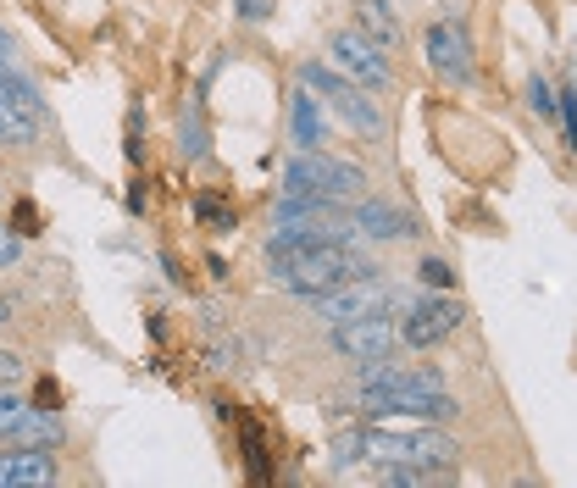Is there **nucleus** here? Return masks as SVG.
Returning a JSON list of instances; mask_svg holds the SVG:
<instances>
[{
  "label": "nucleus",
  "mask_w": 577,
  "mask_h": 488,
  "mask_svg": "<svg viewBox=\"0 0 577 488\" xmlns=\"http://www.w3.org/2000/svg\"><path fill=\"white\" fill-rule=\"evenodd\" d=\"M34 133H39V117H28L17 100L0 95V145H34Z\"/></svg>",
  "instance_id": "16"
},
{
  "label": "nucleus",
  "mask_w": 577,
  "mask_h": 488,
  "mask_svg": "<svg viewBox=\"0 0 577 488\" xmlns=\"http://www.w3.org/2000/svg\"><path fill=\"white\" fill-rule=\"evenodd\" d=\"M0 322H12V306H6V300H0Z\"/></svg>",
  "instance_id": "27"
},
{
  "label": "nucleus",
  "mask_w": 577,
  "mask_h": 488,
  "mask_svg": "<svg viewBox=\"0 0 577 488\" xmlns=\"http://www.w3.org/2000/svg\"><path fill=\"white\" fill-rule=\"evenodd\" d=\"M378 461V466H456V439L427 433L400 416H372V428L339 433V461Z\"/></svg>",
  "instance_id": "2"
},
{
  "label": "nucleus",
  "mask_w": 577,
  "mask_h": 488,
  "mask_svg": "<svg viewBox=\"0 0 577 488\" xmlns=\"http://www.w3.org/2000/svg\"><path fill=\"white\" fill-rule=\"evenodd\" d=\"M422 45H427V67H433L439 78H450V84H472V39H467L461 23H433Z\"/></svg>",
  "instance_id": "10"
},
{
  "label": "nucleus",
  "mask_w": 577,
  "mask_h": 488,
  "mask_svg": "<svg viewBox=\"0 0 577 488\" xmlns=\"http://www.w3.org/2000/svg\"><path fill=\"white\" fill-rule=\"evenodd\" d=\"M350 223H355V234H367V239H400V234H416L411 217H400L394 205H383V200H355V205H350Z\"/></svg>",
  "instance_id": "12"
},
{
  "label": "nucleus",
  "mask_w": 577,
  "mask_h": 488,
  "mask_svg": "<svg viewBox=\"0 0 577 488\" xmlns=\"http://www.w3.org/2000/svg\"><path fill=\"white\" fill-rule=\"evenodd\" d=\"M0 483H23V488H45L56 483V461L45 444H17V450H0Z\"/></svg>",
  "instance_id": "11"
},
{
  "label": "nucleus",
  "mask_w": 577,
  "mask_h": 488,
  "mask_svg": "<svg viewBox=\"0 0 577 488\" xmlns=\"http://www.w3.org/2000/svg\"><path fill=\"white\" fill-rule=\"evenodd\" d=\"M572 151H577V145H572Z\"/></svg>",
  "instance_id": "30"
},
{
  "label": "nucleus",
  "mask_w": 577,
  "mask_h": 488,
  "mask_svg": "<svg viewBox=\"0 0 577 488\" xmlns=\"http://www.w3.org/2000/svg\"><path fill=\"white\" fill-rule=\"evenodd\" d=\"M300 84H306V89H317V95H322V100H328V106H333V111H339L355 133H361V139H383V111L372 106V95H361V84H355V78H339L333 67L306 61V67H300Z\"/></svg>",
  "instance_id": "4"
},
{
  "label": "nucleus",
  "mask_w": 577,
  "mask_h": 488,
  "mask_svg": "<svg viewBox=\"0 0 577 488\" xmlns=\"http://www.w3.org/2000/svg\"><path fill=\"white\" fill-rule=\"evenodd\" d=\"M344 217V200H328V194H283L272 223H339Z\"/></svg>",
  "instance_id": "13"
},
{
  "label": "nucleus",
  "mask_w": 577,
  "mask_h": 488,
  "mask_svg": "<svg viewBox=\"0 0 577 488\" xmlns=\"http://www.w3.org/2000/svg\"><path fill=\"white\" fill-rule=\"evenodd\" d=\"M572 89H577V67H572Z\"/></svg>",
  "instance_id": "28"
},
{
  "label": "nucleus",
  "mask_w": 577,
  "mask_h": 488,
  "mask_svg": "<svg viewBox=\"0 0 577 488\" xmlns=\"http://www.w3.org/2000/svg\"><path fill=\"white\" fill-rule=\"evenodd\" d=\"M372 416H400V422H439L456 416V400L445 389H361Z\"/></svg>",
  "instance_id": "7"
},
{
  "label": "nucleus",
  "mask_w": 577,
  "mask_h": 488,
  "mask_svg": "<svg viewBox=\"0 0 577 488\" xmlns=\"http://www.w3.org/2000/svg\"><path fill=\"white\" fill-rule=\"evenodd\" d=\"M288 117H295V145L300 151H317L322 145V139H328V117H322V95L317 89H295V111H288Z\"/></svg>",
  "instance_id": "14"
},
{
  "label": "nucleus",
  "mask_w": 577,
  "mask_h": 488,
  "mask_svg": "<svg viewBox=\"0 0 577 488\" xmlns=\"http://www.w3.org/2000/svg\"><path fill=\"white\" fill-rule=\"evenodd\" d=\"M422 277H427L433 289H450V284H456V272H450L445 261H422Z\"/></svg>",
  "instance_id": "24"
},
{
  "label": "nucleus",
  "mask_w": 577,
  "mask_h": 488,
  "mask_svg": "<svg viewBox=\"0 0 577 488\" xmlns=\"http://www.w3.org/2000/svg\"><path fill=\"white\" fill-rule=\"evenodd\" d=\"M56 400H61L56 383H39V410H56Z\"/></svg>",
  "instance_id": "26"
},
{
  "label": "nucleus",
  "mask_w": 577,
  "mask_h": 488,
  "mask_svg": "<svg viewBox=\"0 0 577 488\" xmlns=\"http://www.w3.org/2000/svg\"><path fill=\"white\" fill-rule=\"evenodd\" d=\"M6 433H12L17 444H45V450H50V444L61 439V422H56V410H39V405H28V410L17 416V422H12Z\"/></svg>",
  "instance_id": "15"
},
{
  "label": "nucleus",
  "mask_w": 577,
  "mask_h": 488,
  "mask_svg": "<svg viewBox=\"0 0 577 488\" xmlns=\"http://www.w3.org/2000/svg\"><path fill=\"white\" fill-rule=\"evenodd\" d=\"M194 217H200L211 234H228V228H234V212H228L216 194H200V200H194Z\"/></svg>",
  "instance_id": "19"
},
{
  "label": "nucleus",
  "mask_w": 577,
  "mask_h": 488,
  "mask_svg": "<svg viewBox=\"0 0 577 488\" xmlns=\"http://www.w3.org/2000/svg\"><path fill=\"white\" fill-rule=\"evenodd\" d=\"M461 322H467L461 300H450V295H427V300H411V306H405L400 338H405V350H433V344H445Z\"/></svg>",
  "instance_id": "6"
},
{
  "label": "nucleus",
  "mask_w": 577,
  "mask_h": 488,
  "mask_svg": "<svg viewBox=\"0 0 577 488\" xmlns=\"http://www.w3.org/2000/svg\"><path fill=\"white\" fill-rule=\"evenodd\" d=\"M361 34H372L378 45L400 39V23H394V12L383 6V0H361Z\"/></svg>",
  "instance_id": "17"
},
{
  "label": "nucleus",
  "mask_w": 577,
  "mask_h": 488,
  "mask_svg": "<svg viewBox=\"0 0 577 488\" xmlns=\"http://www.w3.org/2000/svg\"><path fill=\"white\" fill-rule=\"evenodd\" d=\"M283 194H328V200L355 205L361 194H367V172L350 167V161H339V156H328L317 145V151H300L295 161L283 167Z\"/></svg>",
  "instance_id": "3"
},
{
  "label": "nucleus",
  "mask_w": 577,
  "mask_h": 488,
  "mask_svg": "<svg viewBox=\"0 0 577 488\" xmlns=\"http://www.w3.org/2000/svg\"><path fill=\"white\" fill-rule=\"evenodd\" d=\"M528 106H533L539 117H555V106H561V95H555V89H550L544 78H533V84H528Z\"/></svg>",
  "instance_id": "21"
},
{
  "label": "nucleus",
  "mask_w": 577,
  "mask_h": 488,
  "mask_svg": "<svg viewBox=\"0 0 577 488\" xmlns=\"http://www.w3.org/2000/svg\"><path fill=\"white\" fill-rule=\"evenodd\" d=\"M267 266H272V284L288 295H328L339 289L344 277H367L378 272L367 255H361L350 239H295V244H267Z\"/></svg>",
  "instance_id": "1"
},
{
  "label": "nucleus",
  "mask_w": 577,
  "mask_h": 488,
  "mask_svg": "<svg viewBox=\"0 0 577 488\" xmlns=\"http://www.w3.org/2000/svg\"><path fill=\"white\" fill-rule=\"evenodd\" d=\"M267 12H272V0H239V17L245 23H261Z\"/></svg>",
  "instance_id": "25"
},
{
  "label": "nucleus",
  "mask_w": 577,
  "mask_h": 488,
  "mask_svg": "<svg viewBox=\"0 0 577 488\" xmlns=\"http://www.w3.org/2000/svg\"><path fill=\"white\" fill-rule=\"evenodd\" d=\"M400 344V327L383 317V311H372V317H350V322H333V350L344 356V361H355V367H372V361H383L389 350Z\"/></svg>",
  "instance_id": "5"
},
{
  "label": "nucleus",
  "mask_w": 577,
  "mask_h": 488,
  "mask_svg": "<svg viewBox=\"0 0 577 488\" xmlns=\"http://www.w3.org/2000/svg\"><path fill=\"white\" fill-rule=\"evenodd\" d=\"M178 133H184V139H178V145H184V156H189V161H194V156H205V128H200V100H189V117L178 122Z\"/></svg>",
  "instance_id": "20"
},
{
  "label": "nucleus",
  "mask_w": 577,
  "mask_h": 488,
  "mask_svg": "<svg viewBox=\"0 0 577 488\" xmlns=\"http://www.w3.org/2000/svg\"><path fill=\"white\" fill-rule=\"evenodd\" d=\"M239 433H245V466H250V483H272V466H267L261 428H256V422H239Z\"/></svg>",
  "instance_id": "18"
},
{
  "label": "nucleus",
  "mask_w": 577,
  "mask_h": 488,
  "mask_svg": "<svg viewBox=\"0 0 577 488\" xmlns=\"http://www.w3.org/2000/svg\"><path fill=\"white\" fill-rule=\"evenodd\" d=\"M12 234H39V212H34V200H17V212H12Z\"/></svg>",
  "instance_id": "23"
},
{
  "label": "nucleus",
  "mask_w": 577,
  "mask_h": 488,
  "mask_svg": "<svg viewBox=\"0 0 577 488\" xmlns=\"http://www.w3.org/2000/svg\"><path fill=\"white\" fill-rule=\"evenodd\" d=\"M23 378H28V361L12 356V350H0V389H12V383H23Z\"/></svg>",
  "instance_id": "22"
},
{
  "label": "nucleus",
  "mask_w": 577,
  "mask_h": 488,
  "mask_svg": "<svg viewBox=\"0 0 577 488\" xmlns=\"http://www.w3.org/2000/svg\"><path fill=\"white\" fill-rule=\"evenodd\" d=\"M333 67L344 78H355L361 89H389V61H383V50H378V39L372 34H361V28H339L333 34Z\"/></svg>",
  "instance_id": "8"
},
{
  "label": "nucleus",
  "mask_w": 577,
  "mask_h": 488,
  "mask_svg": "<svg viewBox=\"0 0 577 488\" xmlns=\"http://www.w3.org/2000/svg\"><path fill=\"white\" fill-rule=\"evenodd\" d=\"M0 200H6V183H0Z\"/></svg>",
  "instance_id": "29"
},
{
  "label": "nucleus",
  "mask_w": 577,
  "mask_h": 488,
  "mask_svg": "<svg viewBox=\"0 0 577 488\" xmlns=\"http://www.w3.org/2000/svg\"><path fill=\"white\" fill-rule=\"evenodd\" d=\"M311 306H317V317H322V322H350V317H372V311H389V284H383L378 272H367V277H344L339 289L317 295Z\"/></svg>",
  "instance_id": "9"
}]
</instances>
